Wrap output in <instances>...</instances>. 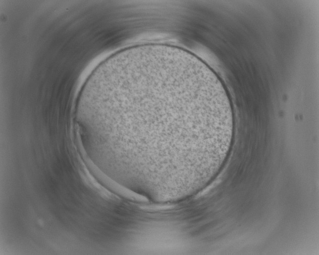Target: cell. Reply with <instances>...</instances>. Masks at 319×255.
Wrapping results in <instances>:
<instances>
[{
    "mask_svg": "<svg viewBox=\"0 0 319 255\" xmlns=\"http://www.w3.org/2000/svg\"><path fill=\"white\" fill-rule=\"evenodd\" d=\"M227 103L226 90L210 69L199 65L160 62L131 75L115 94L118 120L140 123L141 134L165 140L166 148L187 147L217 132Z\"/></svg>",
    "mask_w": 319,
    "mask_h": 255,
    "instance_id": "cell-1",
    "label": "cell"
}]
</instances>
